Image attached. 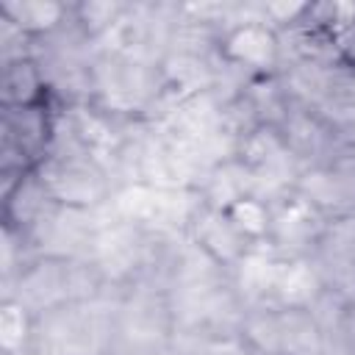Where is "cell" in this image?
<instances>
[{
  "instance_id": "30bf717a",
  "label": "cell",
  "mask_w": 355,
  "mask_h": 355,
  "mask_svg": "<svg viewBox=\"0 0 355 355\" xmlns=\"http://www.w3.org/2000/svg\"><path fill=\"white\" fill-rule=\"evenodd\" d=\"M67 8L61 3H47V0H8L3 3V17L14 22L22 33L39 36V33H53L64 22Z\"/></svg>"
},
{
  "instance_id": "2e32d148",
  "label": "cell",
  "mask_w": 355,
  "mask_h": 355,
  "mask_svg": "<svg viewBox=\"0 0 355 355\" xmlns=\"http://www.w3.org/2000/svg\"><path fill=\"white\" fill-rule=\"evenodd\" d=\"M347 55H349V61L355 64V31H352V36H349V42H347Z\"/></svg>"
},
{
  "instance_id": "5bb4252c",
  "label": "cell",
  "mask_w": 355,
  "mask_h": 355,
  "mask_svg": "<svg viewBox=\"0 0 355 355\" xmlns=\"http://www.w3.org/2000/svg\"><path fill=\"white\" fill-rule=\"evenodd\" d=\"M227 216L230 222L239 227V233L247 239V241H258L263 236H269V227H272V211L263 200L258 197H244L239 200L233 208H227Z\"/></svg>"
},
{
  "instance_id": "9c48e42d",
  "label": "cell",
  "mask_w": 355,
  "mask_h": 355,
  "mask_svg": "<svg viewBox=\"0 0 355 355\" xmlns=\"http://www.w3.org/2000/svg\"><path fill=\"white\" fill-rule=\"evenodd\" d=\"M244 197H252V172L244 161L227 158L208 172L205 183H202L205 205H211L216 211H227Z\"/></svg>"
},
{
  "instance_id": "7a4b0ae2",
  "label": "cell",
  "mask_w": 355,
  "mask_h": 355,
  "mask_svg": "<svg viewBox=\"0 0 355 355\" xmlns=\"http://www.w3.org/2000/svg\"><path fill=\"white\" fill-rule=\"evenodd\" d=\"M191 239H194V244H197L205 255H211L219 266H222V263L236 266L239 258L252 247V244L239 233V227L230 222L227 211H216V208H211V205H205V202H202V205L197 208V214L191 216Z\"/></svg>"
},
{
  "instance_id": "52a82bcc",
  "label": "cell",
  "mask_w": 355,
  "mask_h": 355,
  "mask_svg": "<svg viewBox=\"0 0 355 355\" xmlns=\"http://www.w3.org/2000/svg\"><path fill=\"white\" fill-rule=\"evenodd\" d=\"M324 330L311 308H277L275 355H324Z\"/></svg>"
},
{
  "instance_id": "3957f363",
  "label": "cell",
  "mask_w": 355,
  "mask_h": 355,
  "mask_svg": "<svg viewBox=\"0 0 355 355\" xmlns=\"http://www.w3.org/2000/svg\"><path fill=\"white\" fill-rule=\"evenodd\" d=\"M297 194L316 211L355 208V166H324L297 178Z\"/></svg>"
},
{
  "instance_id": "5b68a950",
  "label": "cell",
  "mask_w": 355,
  "mask_h": 355,
  "mask_svg": "<svg viewBox=\"0 0 355 355\" xmlns=\"http://www.w3.org/2000/svg\"><path fill=\"white\" fill-rule=\"evenodd\" d=\"M322 211H316L311 202H305L302 197H294L291 202H286L280 211L272 214V227H269V236L277 241L275 247L288 252L291 250V258H300V252L313 244L322 233V219H319Z\"/></svg>"
},
{
  "instance_id": "7c38bea8",
  "label": "cell",
  "mask_w": 355,
  "mask_h": 355,
  "mask_svg": "<svg viewBox=\"0 0 355 355\" xmlns=\"http://www.w3.org/2000/svg\"><path fill=\"white\" fill-rule=\"evenodd\" d=\"M166 322V308L158 305L153 297H136L125 311H122V333L133 341V344H150L155 336H161L158 330H164Z\"/></svg>"
},
{
  "instance_id": "ba28073f",
  "label": "cell",
  "mask_w": 355,
  "mask_h": 355,
  "mask_svg": "<svg viewBox=\"0 0 355 355\" xmlns=\"http://www.w3.org/2000/svg\"><path fill=\"white\" fill-rule=\"evenodd\" d=\"M280 255L272 250H258L255 244L236 263V288L250 302H263L275 297V283L280 272Z\"/></svg>"
},
{
  "instance_id": "9a60e30c",
  "label": "cell",
  "mask_w": 355,
  "mask_h": 355,
  "mask_svg": "<svg viewBox=\"0 0 355 355\" xmlns=\"http://www.w3.org/2000/svg\"><path fill=\"white\" fill-rule=\"evenodd\" d=\"M308 11H311V6H305V3H266L263 6V19H272L277 25H291Z\"/></svg>"
},
{
  "instance_id": "4fadbf2b",
  "label": "cell",
  "mask_w": 355,
  "mask_h": 355,
  "mask_svg": "<svg viewBox=\"0 0 355 355\" xmlns=\"http://www.w3.org/2000/svg\"><path fill=\"white\" fill-rule=\"evenodd\" d=\"M33 338L31 311L17 300H3L0 308V344L6 355H19Z\"/></svg>"
},
{
  "instance_id": "8fae6325",
  "label": "cell",
  "mask_w": 355,
  "mask_h": 355,
  "mask_svg": "<svg viewBox=\"0 0 355 355\" xmlns=\"http://www.w3.org/2000/svg\"><path fill=\"white\" fill-rule=\"evenodd\" d=\"M44 86V78L39 67L31 58L14 61L3 67V100L6 108H19V105H33L39 92Z\"/></svg>"
},
{
  "instance_id": "277c9868",
  "label": "cell",
  "mask_w": 355,
  "mask_h": 355,
  "mask_svg": "<svg viewBox=\"0 0 355 355\" xmlns=\"http://www.w3.org/2000/svg\"><path fill=\"white\" fill-rule=\"evenodd\" d=\"M225 55L239 67L266 72L277 64V55H280L277 33L261 22L233 25L225 36Z\"/></svg>"
},
{
  "instance_id": "6da1fadb",
  "label": "cell",
  "mask_w": 355,
  "mask_h": 355,
  "mask_svg": "<svg viewBox=\"0 0 355 355\" xmlns=\"http://www.w3.org/2000/svg\"><path fill=\"white\" fill-rule=\"evenodd\" d=\"M39 180L58 205L97 208L108 200L105 172L89 153H53L42 164Z\"/></svg>"
},
{
  "instance_id": "e0dca14e",
  "label": "cell",
  "mask_w": 355,
  "mask_h": 355,
  "mask_svg": "<svg viewBox=\"0 0 355 355\" xmlns=\"http://www.w3.org/2000/svg\"><path fill=\"white\" fill-rule=\"evenodd\" d=\"M239 355H266V352H261V349H247V352H239Z\"/></svg>"
},
{
  "instance_id": "8992f818",
  "label": "cell",
  "mask_w": 355,
  "mask_h": 355,
  "mask_svg": "<svg viewBox=\"0 0 355 355\" xmlns=\"http://www.w3.org/2000/svg\"><path fill=\"white\" fill-rule=\"evenodd\" d=\"M322 297V272L308 258H283L277 283H275V305L277 308H311Z\"/></svg>"
}]
</instances>
